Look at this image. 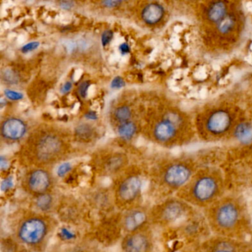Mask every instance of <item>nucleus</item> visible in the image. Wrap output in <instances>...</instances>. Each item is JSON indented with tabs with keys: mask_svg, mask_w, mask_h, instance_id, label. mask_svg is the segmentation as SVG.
Returning a JSON list of instances; mask_svg holds the SVG:
<instances>
[{
	"mask_svg": "<svg viewBox=\"0 0 252 252\" xmlns=\"http://www.w3.org/2000/svg\"><path fill=\"white\" fill-rule=\"evenodd\" d=\"M51 231V223L43 215H32L23 218L17 228L19 241L31 248L39 247L48 239Z\"/></svg>",
	"mask_w": 252,
	"mask_h": 252,
	"instance_id": "obj_1",
	"label": "nucleus"
},
{
	"mask_svg": "<svg viewBox=\"0 0 252 252\" xmlns=\"http://www.w3.org/2000/svg\"><path fill=\"white\" fill-rule=\"evenodd\" d=\"M190 198L198 204H209L216 199L220 186L215 177L204 175L188 184Z\"/></svg>",
	"mask_w": 252,
	"mask_h": 252,
	"instance_id": "obj_2",
	"label": "nucleus"
},
{
	"mask_svg": "<svg viewBox=\"0 0 252 252\" xmlns=\"http://www.w3.org/2000/svg\"><path fill=\"white\" fill-rule=\"evenodd\" d=\"M143 182L138 175H129L122 179L116 187V200L121 206H130L136 202L142 191Z\"/></svg>",
	"mask_w": 252,
	"mask_h": 252,
	"instance_id": "obj_3",
	"label": "nucleus"
},
{
	"mask_svg": "<svg viewBox=\"0 0 252 252\" xmlns=\"http://www.w3.org/2000/svg\"><path fill=\"white\" fill-rule=\"evenodd\" d=\"M213 220L218 228L230 231L235 228L240 221V207L232 201H223L216 204L213 209Z\"/></svg>",
	"mask_w": 252,
	"mask_h": 252,
	"instance_id": "obj_4",
	"label": "nucleus"
},
{
	"mask_svg": "<svg viewBox=\"0 0 252 252\" xmlns=\"http://www.w3.org/2000/svg\"><path fill=\"white\" fill-rule=\"evenodd\" d=\"M25 189L35 197L51 193L54 181L51 173L44 169L31 171L25 181Z\"/></svg>",
	"mask_w": 252,
	"mask_h": 252,
	"instance_id": "obj_5",
	"label": "nucleus"
},
{
	"mask_svg": "<svg viewBox=\"0 0 252 252\" xmlns=\"http://www.w3.org/2000/svg\"><path fill=\"white\" fill-rule=\"evenodd\" d=\"M191 170L182 163H174L168 166L162 175L163 184L169 188L181 189L191 181Z\"/></svg>",
	"mask_w": 252,
	"mask_h": 252,
	"instance_id": "obj_6",
	"label": "nucleus"
},
{
	"mask_svg": "<svg viewBox=\"0 0 252 252\" xmlns=\"http://www.w3.org/2000/svg\"><path fill=\"white\" fill-rule=\"evenodd\" d=\"M63 144L60 138L52 135L42 137L36 149V156L39 162L49 163L55 161L61 154Z\"/></svg>",
	"mask_w": 252,
	"mask_h": 252,
	"instance_id": "obj_7",
	"label": "nucleus"
},
{
	"mask_svg": "<svg viewBox=\"0 0 252 252\" xmlns=\"http://www.w3.org/2000/svg\"><path fill=\"white\" fill-rule=\"evenodd\" d=\"M121 247L124 252H151L153 243L150 235L141 229L126 234Z\"/></svg>",
	"mask_w": 252,
	"mask_h": 252,
	"instance_id": "obj_8",
	"label": "nucleus"
},
{
	"mask_svg": "<svg viewBox=\"0 0 252 252\" xmlns=\"http://www.w3.org/2000/svg\"><path fill=\"white\" fill-rule=\"evenodd\" d=\"M27 132V125L18 118L7 119L1 125V134L5 139L17 141L22 139Z\"/></svg>",
	"mask_w": 252,
	"mask_h": 252,
	"instance_id": "obj_9",
	"label": "nucleus"
},
{
	"mask_svg": "<svg viewBox=\"0 0 252 252\" xmlns=\"http://www.w3.org/2000/svg\"><path fill=\"white\" fill-rule=\"evenodd\" d=\"M148 220L147 212L139 208L129 209L122 221V227L126 234L142 229Z\"/></svg>",
	"mask_w": 252,
	"mask_h": 252,
	"instance_id": "obj_10",
	"label": "nucleus"
},
{
	"mask_svg": "<svg viewBox=\"0 0 252 252\" xmlns=\"http://www.w3.org/2000/svg\"><path fill=\"white\" fill-rule=\"evenodd\" d=\"M231 118L225 110H218L212 113L206 123V127L211 133L220 135L228 130L231 126Z\"/></svg>",
	"mask_w": 252,
	"mask_h": 252,
	"instance_id": "obj_11",
	"label": "nucleus"
},
{
	"mask_svg": "<svg viewBox=\"0 0 252 252\" xmlns=\"http://www.w3.org/2000/svg\"><path fill=\"white\" fill-rule=\"evenodd\" d=\"M185 209L184 204L177 201L171 200L166 202L160 207V210L158 211L157 215L159 219L162 222H170L176 221L184 216Z\"/></svg>",
	"mask_w": 252,
	"mask_h": 252,
	"instance_id": "obj_12",
	"label": "nucleus"
},
{
	"mask_svg": "<svg viewBox=\"0 0 252 252\" xmlns=\"http://www.w3.org/2000/svg\"><path fill=\"white\" fill-rule=\"evenodd\" d=\"M164 13V8L161 5L156 2H152L143 8L141 19L146 24L154 26L163 19Z\"/></svg>",
	"mask_w": 252,
	"mask_h": 252,
	"instance_id": "obj_13",
	"label": "nucleus"
},
{
	"mask_svg": "<svg viewBox=\"0 0 252 252\" xmlns=\"http://www.w3.org/2000/svg\"><path fill=\"white\" fill-rule=\"evenodd\" d=\"M176 134V125L170 119L160 121L154 129V135L160 142H167L174 138Z\"/></svg>",
	"mask_w": 252,
	"mask_h": 252,
	"instance_id": "obj_14",
	"label": "nucleus"
},
{
	"mask_svg": "<svg viewBox=\"0 0 252 252\" xmlns=\"http://www.w3.org/2000/svg\"><path fill=\"white\" fill-rule=\"evenodd\" d=\"M206 14L209 21L218 24L227 15L226 5L223 2H213L208 8Z\"/></svg>",
	"mask_w": 252,
	"mask_h": 252,
	"instance_id": "obj_15",
	"label": "nucleus"
},
{
	"mask_svg": "<svg viewBox=\"0 0 252 252\" xmlns=\"http://www.w3.org/2000/svg\"><path fill=\"white\" fill-rule=\"evenodd\" d=\"M234 136L240 142L247 144L252 141V125L249 123H241L236 127Z\"/></svg>",
	"mask_w": 252,
	"mask_h": 252,
	"instance_id": "obj_16",
	"label": "nucleus"
},
{
	"mask_svg": "<svg viewBox=\"0 0 252 252\" xmlns=\"http://www.w3.org/2000/svg\"><path fill=\"white\" fill-rule=\"evenodd\" d=\"M54 197H53L51 193L36 197L35 205H36V207L41 212H49L54 207Z\"/></svg>",
	"mask_w": 252,
	"mask_h": 252,
	"instance_id": "obj_17",
	"label": "nucleus"
},
{
	"mask_svg": "<svg viewBox=\"0 0 252 252\" xmlns=\"http://www.w3.org/2000/svg\"><path fill=\"white\" fill-rule=\"evenodd\" d=\"M135 132H136V125L130 121L121 124L118 127V133L119 136L126 141L132 139Z\"/></svg>",
	"mask_w": 252,
	"mask_h": 252,
	"instance_id": "obj_18",
	"label": "nucleus"
},
{
	"mask_svg": "<svg viewBox=\"0 0 252 252\" xmlns=\"http://www.w3.org/2000/svg\"><path fill=\"white\" fill-rule=\"evenodd\" d=\"M236 26V18L232 14H227L220 22L217 24L218 32L221 34H228L232 32Z\"/></svg>",
	"mask_w": 252,
	"mask_h": 252,
	"instance_id": "obj_19",
	"label": "nucleus"
},
{
	"mask_svg": "<svg viewBox=\"0 0 252 252\" xmlns=\"http://www.w3.org/2000/svg\"><path fill=\"white\" fill-rule=\"evenodd\" d=\"M125 164V159L121 156H113L106 161L104 169L110 174L118 172Z\"/></svg>",
	"mask_w": 252,
	"mask_h": 252,
	"instance_id": "obj_20",
	"label": "nucleus"
},
{
	"mask_svg": "<svg viewBox=\"0 0 252 252\" xmlns=\"http://www.w3.org/2000/svg\"><path fill=\"white\" fill-rule=\"evenodd\" d=\"M132 116L130 108L127 106H121L116 109L114 112V117L116 121L121 124L129 122Z\"/></svg>",
	"mask_w": 252,
	"mask_h": 252,
	"instance_id": "obj_21",
	"label": "nucleus"
},
{
	"mask_svg": "<svg viewBox=\"0 0 252 252\" xmlns=\"http://www.w3.org/2000/svg\"><path fill=\"white\" fill-rule=\"evenodd\" d=\"M93 128L87 124L79 125L76 129V134L82 139H88L93 135Z\"/></svg>",
	"mask_w": 252,
	"mask_h": 252,
	"instance_id": "obj_22",
	"label": "nucleus"
},
{
	"mask_svg": "<svg viewBox=\"0 0 252 252\" xmlns=\"http://www.w3.org/2000/svg\"><path fill=\"white\" fill-rule=\"evenodd\" d=\"M2 79L7 82V84H10V85H17L20 80L18 73L11 69H7L3 71Z\"/></svg>",
	"mask_w": 252,
	"mask_h": 252,
	"instance_id": "obj_23",
	"label": "nucleus"
},
{
	"mask_svg": "<svg viewBox=\"0 0 252 252\" xmlns=\"http://www.w3.org/2000/svg\"><path fill=\"white\" fill-rule=\"evenodd\" d=\"M208 252H237L234 246L228 243H222L215 246Z\"/></svg>",
	"mask_w": 252,
	"mask_h": 252,
	"instance_id": "obj_24",
	"label": "nucleus"
},
{
	"mask_svg": "<svg viewBox=\"0 0 252 252\" xmlns=\"http://www.w3.org/2000/svg\"><path fill=\"white\" fill-rule=\"evenodd\" d=\"M4 94H5V97L11 101H20L24 98L23 94L18 92V91H13V90H5Z\"/></svg>",
	"mask_w": 252,
	"mask_h": 252,
	"instance_id": "obj_25",
	"label": "nucleus"
},
{
	"mask_svg": "<svg viewBox=\"0 0 252 252\" xmlns=\"http://www.w3.org/2000/svg\"><path fill=\"white\" fill-rule=\"evenodd\" d=\"M113 36H114V33H113V31H104L101 36V42L103 46L105 47L108 45L113 40Z\"/></svg>",
	"mask_w": 252,
	"mask_h": 252,
	"instance_id": "obj_26",
	"label": "nucleus"
},
{
	"mask_svg": "<svg viewBox=\"0 0 252 252\" xmlns=\"http://www.w3.org/2000/svg\"><path fill=\"white\" fill-rule=\"evenodd\" d=\"M72 165L69 162H64L60 165L57 169V175L60 177H64L71 170Z\"/></svg>",
	"mask_w": 252,
	"mask_h": 252,
	"instance_id": "obj_27",
	"label": "nucleus"
},
{
	"mask_svg": "<svg viewBox=\"0 0 252 252\" xmlns=\"http://www.w3.org/2000/svg\"><path fill=\"white\" fill-rule=\"evenodd\" d=\"M125 86V82L123 78L121 76H116L114 79L112 80L111 84H110V88L113 90L122 89V88Z\"/></svg>",
	"mask_w": 252,
	"mask_h": 252,
	"instance_id": "obj_28",
	"label": "nucleus"
},
{
	"mask_svg": "<svg viewBox=\"0 0 252 252\" xmlns=\"http://www.w3.org/2000/svg\"><path fill=\"white\" fill-rule=\"evenodd\" d=\"M91 87V82L89 81H85L79 85V94L82 98H85L88 96V89Z\"/></svg>",
	"mask_w": 252,
	"mask_h": 252,
	"instance_id": "obj_29",
	"label": "nucleus"
},
{
	"mask_svg": "<svg viewBox=\"0 0 252 252\" xmlns=\"http://www.w3.org/2000/svg\"><path fill=\"white\" fill-rule=\"evenodd\" d=\"M40 43L39 42H32L23 45L21 48V51L24 54H27V53L32 52V51H35L39 48Z\"/></svg>",
	"mask_w": 252,
	"mask_h": 252,
	"instance_id": "obj_30",
	"label": "nucleus"
},
{
	"mask_svg": "<svg viewBox=\"0 0 252 252\" xmlns=\"http://www.w3.org/2000/svg\"><path fill=\"white\" fill-rule=\"evenodd\" d=\"M122 2H123L122 1H119V0H106L101 2V4L106 8H113L119 6Z\"/></svg>",
	"mask_w": 252,
	"mask_h": 252,
	"instance_id": "obj_31",
	"label": "nucleus"
},
{
	"mask_svg": "<svg viewBox=\"0 0 252 252\" xmlns=\"http://www.w3.org/2000/svg\"><path fill=\"white\" fill-rule=\"evenodd\" d=\"M119 51L122 55H126V54H128L130 53V46H129V44L126 43V42H123V43H122L119 45Z\"/></svg>",
	"mask_w": 252,
	"mask_h": 252,
	"instance_id": "obj_32",
	"label": "nucleus"
},
{
	"mask_svg": "<svg viewBox=\"0 0 252 252\" xmlns=\"http://www.w3.org/2000/svg\"><path fill=\"white\" fill-rule=\"evenodd\" d=\"M61 236L64 240H72L74 237V234L70 230L67 229V228H64V229L61 231Z\"/></svg>",
	"mask_w": 252,
	"mask_h": 252,
	"instance_id": "obj_33",
	"label": "nucleus"
},
{
	"mask_svg": "<svg viewBox=\"0 0 252 252\" xmlns=\"http://www.w3.org/2000/svg\"><path fill=\"white\" fill-rule=\"evenodd\" d=\"M60 5L63 9L69 11L74 6V2H71V1H63V2H60Z\"/></svg>",
	"mask_w": 252,
	"mask_h": 252,
	"instance_id": "obj_34",
	"label": "nucleus"
},
{
	"mask_svg": "<svg viewBox=\"0 0 252 252\" xmlns=\"http://www.w3.org/2000/svg\"><path fill=\"white\" fill-rule=\"evenodd\" d=\"M72 88H73V84H72V82H67L63 85L60 91H61L62 94H67V93L70 92Z\"/></svg>",
	"mask_w": 252,
	"mask_h": 252,
	"instance_id": "obj_35",
	"label": "nucleus"
},
{
	"mask_svg": "<svg viewBox=\"0 0 252 252\" xmlns=\"http://www.w3.org/2000/svg\"><path fill=\"white\" fill-rule=\"evenodd\" d=\"M85 116L87 119H89V120L95 121L98 119V115L95 111H88Z\"/></svg>",
	"mask_w": 252,
	"mask_h": 252,
	"instance_id": "obj_36",
	"label": "nucleus"
}]
</instances>
